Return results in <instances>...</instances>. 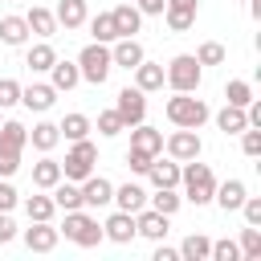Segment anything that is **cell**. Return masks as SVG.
<instances>
[{"label": "cell", "mask_w": 261, "mask_h": 261, "mask_svg": "<svg viewBox=\"0 0 261 261\" xmlns=\"http://www.w3.org/2000/svg\"><path fill=\"white\" fill-rule=\"evenodd\" d=\"M8 241H16V224L8 212H0V245H8Z\"/></svg>", "instance_id": "49"}, {"label": "cell", "mask_w": 261, "mask_h": 261, "mask_svg": "<svg viewBox=\"0 0 261 261\" xmlns=\"http://www.w3.org/2000/svg\"><path fill=\"white\" fill-rule=\"evenodd\" d=\"M147 179H151L155 188H179V163H175L171 155H167V159H151Z\"/></svg>", "instance_id": "21"}, {"label": "cell", "mask_w": 261, "mask_h": 261, "mask_svg": "<svg viewBox=\"0 0 261 261\" xmlns=\"http://www.w3.org/2000/svg\"><path fill=\"white\" fill-rule=\"evenodd\" d=\"M130 4H135L143 16H163V4H167V0H130Z\"/></svg>", "instance_id": "48"}, {"label": "cell", "mask_w": 261, "mask_h": 261, "mask_svg": "<svg viewBox=\"0 0 261 261\" xmlns=\"http://www.w3.org/2000/svg\"><path fill=\"white\" fill-rule=\"evenodd\" d=\"M167 220H171V216H163V212H155L151 204H143V208L135 212V237L163 241V237H167Z\"/></svg>", "instance_id": "11"}, {"label": "cell", "mask_w": 261, "mask_h": 261, "mask_svg": "<svg viewBox=\"0 0 261 261\" xmlns=\"http://www.w3.org/2000/svg\"><path fill=\"white\" fill-rule=\"evenodd\" d=\"M20 171V155H8V151H0V179H12Z\"/></svg>", "instance_id": "47"}, {"label": "cell", "mask_w": 261, "mask_h": 261, "mask_svg": "<svg viewBox=\"0 0 261 261\" xmlns=\"http://www.w3.org/2000/svg\"><path fill=\"white\" fill-rule=\"evenodd\" d=\"M163 110H167V122H171V126H188V130H200V126L212 118L208 102H204V98H192V94H171Z\"/></svg>", "instance_id": "2"}, {"label": "cell", "mask_w": 261, "mask_h": 261, "mask_svg": "<svg viewBox=\"0 0 261 261\" xmlns=\"http://www.w3.org/2000/svg\"><path fill=\"white\" fill-rule=\"evenodd\" d=\"M163 82L171 86V94H196L200 82H204V65L192 57V53H175L163 69Z\"/></svg>", "instance_id": "1"}, {"label": "cell", "mask_w": 261, "mask_h": 261, "mask_svg": "<svg viewBox=\"0 0 261 261\" xmlns=\"http://www.w3.org/2000/svg\"><path fill=\"white\" fill-rule=\"evenodd\" d=\"M147 204H151L155 212H163V216H175L179 204H184V196H179L175 188H155V196H147Z\"/></svg>", "instance_id": "33"}, {"label": "cell", "mask_w": 261, "mask_h": 261, "mask_svg": "<svg viewBox=\"0 0 261 261\" xmlns=\"http://www.w3.org/2000/svg\"><path fill=\"white\" fill-rule=\"evenodd\" d=\"M53 212H57L53 196H29L24 200V216L29 220H53Z\"/></svg>", "instance_id": "37"}, {"label": "cell", "mask_w": 261, "mask_h": 261, "mask_svg": "<svg viewBox=\"0 0 261 261\" xmlns=\"http://www.w3.org/2000/svg\"><path fill=\"white\" fill-rule=\"evenodd\" d=\"M102 241H114V245H130L135 241V212H110L102 220Z\"/></svg>", "instance_id": "10"}, {"label": "cell", "mask_w": 261, "mask_h": 261, "mask_svg": "<svg viewBox=\"0 0 261 261\" xmlns=\"http://www.w3.org/2000/svg\"><path fill=\"white\" fill-rule=\"evenodd\" d=\"M0 122H4V118H0Z\"/></svg>", "instance_id": "52"}, {"label": "cell", "mask_w": 261, "mask_h": 261, "mask_svg": "<svg viewBox=\"0 0 261 261\" xmlns=\"http://www.w3.org/2000/svg\"><path fill=\"white\" fill-rule=\"evenodd\" d=\"M77 82H82V73H77V61H61V57H57V61L49 65V86H53L57 94H69Z\"/></svg>", "instance_id": "17"}, {"label": "cell", "mask_w": 261, "mask_h": 261, "mask_svg": "<svg viewBox=\"0 0 261 261\" xmlns=\"http://www.w3.org/2000/svg\"><path fill=\"white\" fill-rule=\"evenodd\" d=\"M155 261H179V249H167V245H159V249H155Z\"/></svg>", "instance_id": "50"}, {"label": "cell", "mask_w": 261, "mask_h": 261, "mask_svg": "<svg viewBox=\"0 0 261 261\" xmlns=\"http://www.w3.org/2000/svg\"><path fill=\"white\" fill-rule=\"evenodd\" d=\"M0 4H4V0H0Z\"/></svg>", "instance_id": "51"}, {"label": "cell", "mask_w": 261, "mask_h": 261, "mask_svg": "<svg viewBox=\"0 0 261 261\" xmlns=\"http://www.w3.org/2000/svg\"><path fill=\"white\" fill-rule=\"evenodd\" d=\"M179 184H184V200H192L196 208H200V204H212L216 175H212V167H208V163L188 159V167H179Z\"/></svg>", "instance_id": "3"}, {"label": "cell", "mask_w": 261, "mask_h": 261, "mask_svg": "<svg viewBox=\"0 0 261 261\" xmlns=\"http://www.w3.org/2000/svg\"><path fill=\"white\" fill-rule=\"evenodd\" d=\"M151 159H155V155H143V151H126V167H130L135 175H147Z\"/></svg>", "instance_id": "46"}, {"label": "cell", "mask_w": 261, "mask_h": 261, "mask_svg": "<svg viewBox=\"0 0 261 261\" xmlns=\"http://www.w3.org/2000/svg\"><path fill=\"white\" fill-rule=\"evenodd\" d=\"M57 179H61V163H57V159H53V155L45 151V155H41V159L33 163V188L49 192V188H53Z\"/></svg>", "instance_id": "25"}, {"label": "cell", "mask_w": 261, "mask_h": 261, "mask_svg": "<svg viewBox=\"0 0 261 261\" xmlns=\"http://www.w3.org/2000/svg\"><path fill=\"white\" fill-rule=\"evenodd\" d=\"M53 102H57V90H53L49 82H33V86H20V106H29V110L45 114Z\"/></svg>", "instance_id": "16"}, {"label": "cell", "mask_w": 261, "mask_h": 261, "mask_svg": "<svg viewBox=\"0 0 261 261\" xmlns=\"http://www.w3.org/2000/svg\"><path fill=\"white\" fill-rule=\"evenodd\" d=\"M57 241H61V228H53L49 220H29V228H24V249L29 253H53Z\"/></svg>", "instance_id": "9"}, {"label": "cell", "mask_w": 261, "mask_h": 261, "mask_svg": "<svg viewBox=\"0 0 261 261\" xmlns=\"http://www.w3.org/2000/svg\"><path fill=\"white\" fill-rule=\"evenodd\" d=\"M114 200V184L106 175H86L82 179V208H106Z\"/></svg>", "instance_id": "12"}, {"label": "cell", "mask_w": 261, "mask_h": 261, "mask_svg": "<svg viewBox=\"0 0 261 261\" xmlns=\"http://www.w3.org/2000/svg\"><path fill=\"white\" fill-rule=\"evenodd\" d=\"M90 20V37L94 41H102V45H110V41H118V33H114V20H110V12H98V16H86Z\"/></svg>", "instance_id": "36"}, {"label": "cell", "mask_w": 261, "mask_h": 261, "mask_svg": "<svg viewBox=\"0 0 261 261\" xmlns=\"http://www.w3.org/2000/svg\"><path fill=\"white\" fill-rule=\"evenodd\" d=\"M114 114L122 118V126H126V130H130V126H139V122H147V94H143L139 86L118 90V98H114Z\"/></svg>", "instance_id": "7"}, {"label": "cell", "mask_w": 261, "mask_h": 261, "mask_svg": "<svg viewBox=\"0 0 261 261\" xmlns=\"http://www.w3.org/2000/svg\"><path fill=\"white\" fill-rule=\"evenodd\" d=\"M241 151H245L249 159L261 155V126H245V130H241Z\"/></svg>", "instance_id": "42"}, {"label": "cell", "mask_w": 261, "mask_h": 261, "mask_svg": "<svg viewBox=\"0 0 261 261\" xmlns=\"http://www.w3.org/2000/svg\"><path fill=\"white\" fill-rule=\"evenodd\" d=\"M16 102H20V82L16 77H0V110H8Z\"/></svg>", "instance_id": "43"}, {"label": "cell", "mask_w": 261, "mask_h": 261, "mask_svg": "<svg viewBox=\"0 0 261 261\" xmlns=\"http://www.w3.org/2000/svg\"><path fill=\"white\" fill-rule=\"evenodd\" d=\"M53 16H57V24H61V29H82L90 12H86V0H61Z\"/></svg>", "instance_id": "28"}, {"label": "cell", "mask_w": 261, "mask_h": 261, "mask_svg": "<svg viewBox=\"0 0 261 261\" xmlns=\"http://www.w3.org/2000/svg\"><path fill=\"white\" fill-rule=\"evenodd\" d=\"M57 61V49L49 45V41H37V45H29V53H24V65L33 69V73H49V65Z\"/></svg>", "instance_id": "26"}, {"label": "cell", "mask_w": 261, "mask_h": 261, "mask_svg": "<svg viewBox=\"0 0 261 261\" xmlns=\"http://www.w3.org/2000/svg\"><path fill=\"white\" fill-rule=\"evenodd\" d=\"M61 232H65V241H73V245H82V249H94V245L102 241V224H98V216H90L86 208L65 212Z\"/></svg>", "instance_id": "5"}, {"label": "cell", "mask_w": 261, "mask_h": 261, "mask_svg": "<svg viewBox=\"0 0 261 261\" xmlns=\"http://www.w3.org/2000/svg\"><path fill=\"white\" fill-rule=\"evenodd\" d=\"M208 261H241V249H237V241H212V249H208Z\"/></svg>", "instance_id": "40"}, {"label": "cell", "mask_w": 261, "mask_h": 261, "mask_svg": "<svg viewBox=\"0 0 261 261\" xmlns=\"http://www.w3.org/2000/svg\"><path fill=\"white\" fill-rule=\"evenodd\" d=\"M237 212L245 216V224H257V228H261V196H245V204H241Z\"/></svg>", "instance_id": "44"}, {"label": "cell", "mask_w": 261, "mask_h": 261, "mask_svg": "<svg viewBox=\"0 0 261 261\" xmlns=\"http://www.w3.org/2000/svg\"><path fill=\"white\" fill-rule=\"evenodd\" d=\"M29 143L45 155V151H53L57 143H61V130H57V122H37L33 130H29Z\"/></svg>", "instance_id": "30"}, {"label": "cell", "mask_w": 261, "mask_h": 261, "mask_svg": "<svg viewBox=\"0 0 261 261\" xmlns=\"http://www.w3.org/2000/svg\"><path fill=\"white\" fill-rule=\"evenodd\" d=\"M245 196H249L245 179H224V184H216V192H212V200H216L224 212H237V208L245 204Z\"/></svg>", "instance_id": "19"}, {"label": "cell", "mask_w": 261, "mask_h": 261, "mask_svg": "<svg viewBox=\"0 0 261 261\" xmlns=\"http://www.w3.org/2000/svg\"><path fill=\"white\" fill-rule=\"evenodd\" d=\"M163 151H167L175 163H188V159H200L204 143H200V135H196V130H188V126H175V130L163 139Z\"/></svg>", "instance_id": "8"}, {"label": "cell", "mask_w": 261, "mask_h": 261, "mask_svg": "<svg viewBox=\"0 0 261 261\" xmlns=\"http://www.w3.org/2000/svg\"><path fill=\"white\" fill-rule=\"evenodd\" d=\"M130 151H143V155H159V151H163V130H155V126H147V122L130 126Z\"/></svg>", "instance_id": "18"}, {"label": "cell", "mask_w": 261, "mask_h": 261, "mask_svg": "<svg viewBox=\"0 0 261 261\" xmlns=\"http://www.w3.org/2000/svg\"><path fill=\"white\" fill-rule=\"evenodd\" d=\"M122 130H126V126H122V118L114 114V106L98 114V135H106V139H114V135H122Z\"/></svg>", "instance_id": "41"}, {"label": "cell", "mask_w": 261, "mask_h": 261, "mask_svg": "<svg viewBox=\"0 0 261 261\" xmlns=\"http://www.w3.org/2000/svg\"><path fill=\"white\" fill-rule=\"evenodd\" d=\"M24 24H29V33L41 37V41H49V37L57 33V16H53L49 8H41V4H33V8L24 12Z\"/></svg>", "instance_id": "20"}, {"label": "cell", "mask_w": 261, "mask_h": 261, "mask_svg": "<svg viewBox=\"0 0 261 261\" xmlns=\"http://www.w3.org/2000/svg\"><path fill=\"white\" fill-rule=\"evenodd\" d=\"M196 4H200V0H167V4H163L167 29H171V33H188V29L196 24Z\"/></svg>", "instance_id": "13"}, {"label": "cell", "mask_w": 261, "mask_h": 261, "mask_svg": "<svg viewBox=\"0 0 261 261\" xmlns=\"http://www.w3.org/2000/svg\"><path fill=\"white\" fill-rule=\"evenodd\" d=\"M110 20H114V33H118V37H135V33L143 29V12H139L130 0H118V4L110 8Z\"/></svg>", "instance_id": "14"}, {"label": "cell", "mask_w": 261, "mask_h": 261, "mask_svg": "<svg viewBox=\"0 0 261 261\" xmlns=\"http://www.w3.org/2000/svg\"><path fill=\"white\" fill-rule=\"evenodd\" d=\"M237 249H241V257H245V261H261V228H257V224H245V228H241V245H237Z\"/></svg>", "instance_id": "35"}, {"label": "cell", "mask_w": 261, "mask_h": 261, "mask_svg": "<svg viewBox=\"0 0 261 261\" xmlns=\"http://www.w3.org/2000/svg\"><path fill=\"white\" fill-rule=\"evenodd\" d=\"M94 163H98V147H94L90 139H77V143L65 151L61 175H65V179H73V184H82L86 175H94Z\"/></svg>", "instance_id": "6"}, {"label": "cell", "mask_w": 261, "mask_h": 261, "mask_svg": "<svg viewBox=\"0 0 261 261\" xmlns=\"http://www.w3.org/2000/svg\"><path fill=\"white\" fill-rule=\"evenodd\" d=\"M208 249H212V241L204 232H188L179 245V261H208Z\"/></svg>", "instance_id": "31"}, {"label": "cell", "mask_w": 261, "mask_h": 261, "mask_svg": "<svg viewBox=\"0 0 261 261\" xmlns=\"http://www.w3.org/2000/svg\"><path fill=\"white\" fill-rule=\"evenodd\" d=\"M216 126H220L224 135H241V130L249 126V118H245V110H241V106H224V110L216 114Z\"/></svg>", "instance_id": "34"}, {"label": "cell", "mask_w": 261, "mask_h": 261, "mask_svg": "<svg viewBox=\"0 0 261 261\" xmlns=\"http://www.w3.org/2000/svg\"><path fill=\"white\" fill-rule=\"evenodd\" d=\"M224 98H228V106H241V110H245V106L253 102V86L241 82V77H232V82L224 86Z\"/></svg>", "instance_id": "38"}, {"label": "cell", "mask_w": 261, "mask_h": 261, "mask_svg": "<svg viewBox=\"0 0 261 261\" xmlns=\"http://www.w3.org/2000/svg\"><path fill=\"white\" fill-rule=\"evenodd\" d=\"M192 57H196L200 65H224V45H220V41H204Z\"/></svg>", "instance_id": "39"}, {"label": "cell", "mask_w": 261, "mask_h": 261, "mask_svg": "<svg viewBox=\"0 0 261 261\" xmlns=\"http://www.w3.org/2000/svg\"><path fill=\"white\" fill-rule=\"evenodd\" d=\"M110 69H114V61H110V45H102V41H90V45L77 53V73H82V82H90V86H102V82L110 77Z\"/></svg>", "instance_id": "4"}, {"label": "cell", "mask_w": 261, "mask_h": 261, "mask_svg": "<svg viewBox=\"0 0 261 261\" xmlns=\"http://www.w3.org/2000/svg\"><path fill=\"white\" fill-rule=\"evenodd\" d=\"M29 41V24H24V16H0V45H24Z\"/></svg>", "instance_id": "29"}, {"label": "cell", "mask_w": 261, "mask_h": 261, "mask_svg": "<svg viewBox=\"0 0 261 261\" xmlns=\"http://www.w3.org/2000/svg\"><path fill=\"white\" fill-rule=\"evenodd\" d=\"M90 118L86 114H65L61 122H57V130H61V139H69V143H77V139H90Z\"/></svg>", "instance_id": "32"}, {"label": "cell", "mask_w": 261, "mask_h": 261, "mask_svg": "<svg viewBox=\"0 0 261 261\" xmlns=\"http://www.w3.org/2000/svg\"><path fill=\"white\" fill-rule=\"evenodd\" d=\"M110 204H118L122 212H139L147 204V188L143 184H122V188H114V200Z\"/></svg>", "instance_id": "27"}, {"label": "cell", "mask_w": 261, "mask_h": 261, "mask_svg": "<svg viewBox=\"0 0 261 261\" xmlns=\"http://www.w3.org/2000/svg\"><path fill=\"white\" fill-rule=\"evenodd\" d=\"M143 57H147V53H143V45H139L135 37H118V41H110V61H114L118 69H135Z\"/></svg>", "instance_id": "15"}, {"label": "cell", "mask_w": 261, "mask_h": 261, "mask_svg": "<svg viewBox=\"0 0 261 261\" xmlns=\"http://www.w3.org/2000/svg\"><path fill=\"white\" fill-rule=\"evenodd\" d=\"M135 86H139L143 94H155V90H163V65L143 57V61L135 65Z\"/></svg>", "instance_id": "24"}, {"label": "cell", "mask_w": 261, "mask_h": 261, "mask_svg": "<svg viewBox=\"0 0 261 261\" xmlns=\"http://www.w3.org/2000/svg\"><path fill=\"white\" fill-rule=\"evenodd\" d=\"M16 204H20V192H16L8 179H0V212H12Z\"/></svg>", "instance_id": "45"}, {"label": "cell", "mask_w": 261, "mask_h": 261, "mask_svg": "<svg viewBox=\"0 0 261 261\" xmlns=\"http://www.w3.org/2000/svg\"><path fill=\"white\" fill-rule=\"evenodd\" d=\"M24 147H29V130H24V122H16V118L0 122V151H8V155H20Z\"/></svg>", "instance_id": "23"}, {"label": "cell", "mask_w": 261, "mask_h": 261, "mask_svg": "<svg viewBox=\"0 0 261 261\" xmlns=\"http://www.w3.org/2000/svg\"><path fill=\"white\" fill-rule=\"evenodd\" d=\"M49 196H53V204L61 208V212H73V208H82V184H73V179H57L53 188H49Z\"/></svg>", "instance_id": "22"}]
</instances>
